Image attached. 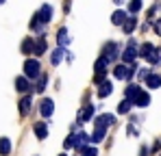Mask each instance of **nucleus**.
<instances>
[{
    "mask_svg": "<svg viewBox=\"0 0 161 156\" xmlns=\"http://www.w3.org/2000/svg\"><path fill=\"white\" fill-rule=\"evenodd\" d=\"M24 74H26V78H37L42 74V65H39L37 59H26L24 61Z\"/></svg>",
    "mask_w": 161,
    "mask_h": 156,
    "instance_id": "1",
    "label": "nucleus"
},
{
    "mask_svg": "<svg viewBox=\"0 0 161 156\" xmlns=\"http://www.w3.org/2000/svg\"><path fill=\"white\" fill-rule=\"evenodd\" d=\"M107 67H109V61L105 59V56H100L98 61H96V65H94V70H96V82H103L105 80V76H107Z\"/></svg>",
    "mask_w": 161,
    "mask_h": 156,
    "instance_id": "2",
    "label": "nucleus"
},
{
    "mask_svg": "<svg viewBox=\"0 0 161 156\" xmlns=\"http://www.w3.org/2000/svg\"><path fill=\"white\" fill-rule=\"evenodd\" d=\"M135 59H137V44L135 41H129V46L122 52V61L124 63H133Z\"/></svg>",
    "mask_w": 161,
    "mask_h": 156,
    "instance_id": "3",
    "label": "nucleus"
},
{
    "mask_svg": "<svg viewBox=\"0 0 161 156\" xmlns=\"http://www.w3.org/2000/svg\"><path fill=\"white\" fill-rule=\"evenodd\" d=\"M105 59H107L109 63H113L118 56H120V48H118V44H113V41H109L107 46H105V54H103Z\"/></svg>",
    "mask_w": 161,
    "mask_h": 156,
    "instance_id": "4",
    "label": "nucleus"
},
{
    "mask_svg": "<svg viewBox=\"0 0 161 156\" xmlns=\"http://www.w3.org/2000/svg\"><path fill=\"white\" fill-rule=\"evenodd\" d=\"M35 18H37L42 24H48L50 18H53V7H50V4H44V7L39 9V13H35Z\"/></svg>",
    "mask_w": 161,
    "mask_h": 156,
    "instance_id": "5",
    "label": "nucleus"
},
{
    "mask_svg": "<svg viewBox=\"0 0 161 156\" xmlns=\"http://www.w3.org/2000/svg\"><path fill=\"white\" fill-rule=\"evenodd\" d=\"M113 124H115V117L109 115V113L96 117V128H109V126H113Z\"/></svg>",
    "mask_w": 161,
    "mask_h": 156,
    "instance_id": "6",
    "label": "nucleus"
},
{
    "mask_svg": "<svg viewBox=\"0 0 161 156\" xmlns=\"http://www.w3.org/2000/svg\"><path fill=\"white\" fill-rule=\"evenodd\" d=\"M133 104H135V106H139V108H146V106L150 104V96H148L146 91H142V89H139V93L133 98Z\"/></svg>",
    "mask_w": 161,
    "mask_h": 156,
    "instance_id": "7",
    "label": "nucleus"
},
{
    "mask_svg": "<svg viewBox=\"0 0 161 156\" xmlns=\"http://www.w3.org/2000/svg\"><path fill=\"white\" fill-rule=\"evenodd\" d=\"M39 113H42L44 117H50V115L54 113V102H53V100H48V98L42 100V102H39Z\"/></svg>",
    "mask_w": 161,
    "mask_h": 156,
    "instance_id": "8",
    "label": "nucleus"
},
{
    "mask_svg": "<svg viewBox=\"0 0 161 156\" xmlns=\"http://www.w3.org/2000/svg\"><path fill=\"white\" fill-rule=\"evenodd\" d=\"M135 26H137V18L135 15H126V20L122 22V30H124V35H131L135 30Z\"/></svg>",
    "mask_w": 161,
    "mask_h": 156,
    "instance_id": "9",
    "label": "nucleus"
},
{
    "mask_svg": "<svg viewBox=\"0 0 161 156\" xmlns=\"http://www.w3.org/2000/svg\"><path fill=\"white\" fill-rule=\"evenodd\" d=\"M94 117V104H87L83 111L79 113V124H85V122H89Z\"/></svg>",
    "mask_w": 161,
    "mask_h": 156,
    "instance_id": "10",
    "label": "nucleus"
},
{
    "mask_svg": "<svg viewBox=\"0 0 161 156\" xmlns=\"http://www.w3.org/2000/svg\"><path fill=\"white\" fill-rule=\"evenodd\" d=\"M144 80H146V87H150V89H159L161 87V76L159 74H148Z\"/></svg>",
    "mask_w": 161,
    "mask_h": 156,
    "instance_id": "11",
    "label": "nucleus"
},
{
    "mask_svg": "<svg viewBox=\"0 0 161 156\" xmlns=\"http://www.w3.org/2000/svg\"><path fill=\"white\" fill-rule=\"evenodd\" d=\"M33 130H35L37 139H46V137H48V126H46V122H37Z\"/></svg>",
    "mask_w": 161,
    "mask_h": 156,
    "instance_id": "12",
    "label": "nucleus"
},
{
    "mask_svg": "<svg viewBox=\"0 0 161 156\" xmlns=\"http://www.w3.org/2000/svg\"><path fill=\"white\" fill-rule=\"evenodd\" d=\"M31 106H33V98H31V96L22 98V100H20V115H28V113H31Z\"/></svg>",
    "mask_w": 161,
    "mask_h": 156,
    "instance_id": "13",
    "label": "nucleus"
},
{
    "mask_svg": "<svg viewBox=\"0 0 161 156\" xmlns=\"http://www.w3.org/2000/svg\"><path fill=\"white\" fill-rule=\"evenodd\" d=\"M111 91H113V85L109 80H103L100 82V89H98V96L100 98H107V96H111Z\"/></svg>",
    "mask_w": 161,
    "mask_h": 156,
    "instance_id": "14",
    "label": "nucleus"
},
{
    "mask_svg": "<svg viewBox=\"0 0 161 156\" xmlns=\"http://www.w3.org/2000/svg\"><path fill=\"white\" fill-rule=\"evenodd\" d=\"M15 89H18V91H22V93H26L28 89H31V85H28V80H26V76H18L15 78Z\"/></svg>",
    "mask_w": 161,
    "mask_h": 156,
    "instance_id": "15",
    "label": "nucleus"
},
{
    "mask_svg": "<svg viewBox=\"0 0 161 156\" xmlns=\"http://www.w3.org/2000/svg\"><path fill=\"white\" fill-rule=\"evenodd\" d=\"M46 48H48V44H46V39H44V37H39V39L35 41V52H33V54H37V56H42V54L46 52Z\"/></svg>",
    "mask_w": 161,
    "mask_h": 156,
    "instance_id": "16",
    "label": "nucleus"
},
{
    "mask_svg": "<svg viewBox=\"0 0 161 156\" xmlns=\"http://www.w3.org/2000/svg\"><path fill=\"white\" fill-rule=\"evenodd\" d=\"M57 41H59V46H68V44H70V35H68L65 28H59V33H57Z\"/></svg>",
    "mask_w": 161,
    "mask_h": 156,
    "instance_id": "17",
    "label": "nucleus"
},
{
    "mask_svg": "<svg viewBox=\"0 0 161 156\" xmlns=\"http://www.w3.org/2000/svg\"><path fill=\"white\" fill-rule=\"evenodd\" d=\"M9 152H11V141L7 137H2L0 139V156H9Z\"/></svg>",
    "mask_w": 161,
    "mask_h": 156,
    "instance_id": "18",
    "label": "nucleus"
},
{
    "mask_svg": "<svg viewBox=\"0 0 161 156\" xmlns=\"http://www.w3.org/2000/svg\"><path fill=\"white\" fill-rule=\"evenodd\" d=\"M105 134H107V128H96V132L89 137V141H92V143H100V141L105 139Z\"/></svg>",
    "mask_w": 161,
    "mask_h": 156,
    "instance_id": "19",
    "label": "nucleus"
},
{
    "mask_svg": "<svg viewBox=\"0 0 161 156\" xmlns=\"http://www.w3.org/2000/svg\"><path fill=\"white\" fill-rule=\"evenodd\" d=\"M33 52H35V41L28 37L22 41V54H33Z\"/></svg>",
    "mask_w": 161,
    "mask_h": 156,
    "instance_id": "20",
    "label": "nucleus"
},
{
    "mask_svg": "<svg viewBox=\"0 0 161 156\" xmlns=\"http://www.w3.org/2000/svg\"><path fill=\"white\" fill-rule=\"evenodd\" d=\"M124 20H126V13H124V11H115V13L111 15V22H113L115 26H122Z\"/></svg>",
    "mask_w": 161,
    "mask_h": 156,
    "instance_id": "21",
    "label": "nucleus"
},
{
    "mask_svg": "<svg viewBox=\"0 0 161 156\" xmlns=\"http://www.w3.org/2000/svg\"><path fill=\"white\" fill-rule=\"evenodd\" d=\"M63 46H61V48H57V50L53 52V56H50V63H53V65H59V63H61V59H63Z\"/></svg>",
    "mask_w": 161,
    "mask_h": 156,
    "instance_id": "22",
    "label": "nucleus"
},
{
    "mask_svg": "<svg viewBox=\"0 0 161 156\" xmlns=\"http://www.w3.org/2000/svg\"><path fill=\"white\" fill-rule=\"evenodd\" d=\"M139 89H142V87H137V85H129V87H126V93H124V96H126V100H131V102H133V98L139 93Z\"/></svg>",
    "mask_w": 161,
    "mask_h": 156,
    "instance_id": "23",
    "label": "nucleus"
},
{
    "mask_svg": "<svg viewBox=\"0 0 161 156\" xmlns=\"http://www.w3.org/2000/svg\"><path fill=\"white\" fill-rule=\"evenodd\" d=\"M131 106H133V102H131V100H126V98H124V100H122V102H120V106H118V113H122V115H126V113H129V111H131Z\"/></svg>",
    "mask_w": 161,
    "mask_h": 156,
    "instance_id": "24",
    "label": "nucleus"
},
{
    "mask_svg": "<svg viewBox=\"0 0 161 156\" xmlns=\"http://www.w3.org/2000/svg\"><path fill=\"white\" fill-rule=\"evenodd\" d=\"M79 152H80V156H98L96 148H89V145H80Z\"/></svg>",
    "mask_w": 161,
    "mask_h": 156,
    "instance_id": "25",
    "label": "nucleus"
},
{
    "mask_svg": "<svg viewBox=\"0 0 161 156\" xmlns=\"http://www.w3.org/2000/svg\"><path fill=\"white\" fill-rule=\"evenodd\" d=\"M139 9H142V0H131V2H129V13H131V15H135Z\"/></svg>",
    "mask_w": 161,
    "mask_h": 156,
    "instance_id": "26",
    "label": "nucleus"
},
{
    "mask_svg": "<svg viewBox=\"0 0 161 156\" xmlns=\"http://www.w3.org/2000/svg\"><path fill=\"white\" fill-rule=\"evenodd\" d=\"M46 82H48V76H46V74H39V82L35 85V89H37V91L42 93V91L46 89Z\"/></svg>",
    "mask_w": 161,
    "mask_h": 156,
    "instance_id": "27",
    "label": "nucleus"
},
{
    "mask_svg": "<svg viewBox=\"0 0 161 156\" xmlns=\"http://www.w3.org/2000/svg\"><path fill=\"white\" fill-rule=\"evenodd\" d=\"M153 28H155V33H157V35H161V20H157V22L153 24Z\"/></svg>",
    "mask_w": 161,
    "mask_h": 156,
    "instance_id": "28",
    "label": "nucleus"
},
{
    "mask_svg": "<svg viewBox=\"0 0 161 156\" xmlns=\"http://www.w3.org/2000/svg\"><path fill=\"white\" fill-rule=\"evenodd\" d=\"M148 74H150V72H148V70H146V67H144V70H142V72H139V78H146V76H148Z\"/></svg>",
    "mask_w": 161,
    "mask_h": 156,
    "instance_id": "29",
    "label": "nucleus"
},
{
    "mask_svg": "<svg viewBox=\"0 0 161 156\" xmlns=\"http://www.w3.org/2000/svg\"><path fill=\"white\" fill-rule=\"evenodd\" d=\"M113 2H115V4H122V2H124V0H113Z\"/></svg>",
    "mask_w": 161,
    "mask_h": 156,
    "instance_id": "30",
    "label": "nucleus"
},
{
    "mask_svg": "<svg viewBox=\"0 0 161 156\" xmlns=\"http://www.w3.org/2000/svg\"><path fill=\"white\" fill-rule=\"evenodd\" d=\"M59 156H68V154H59Z\"/></svg>",
    "mask_w": 161,
    "mask_h": 156,
    "instance_id": "31",
    "label": "nucleus"
},
{
    "mask_svg": "<svg viewBox=\"0 0 161 156\" xmlns=\"http://www.w3.org/2000/svg\"><path fill=\"white\" fill-rule=\"evenodd\" d=\"M2 2H4V0H0V4H2Z\"/></svg>",
    "mask_w": 161,
    "mask_h": 156,
    "instance_id": "32",
    "label": "nucleus"
}]
</instances>
